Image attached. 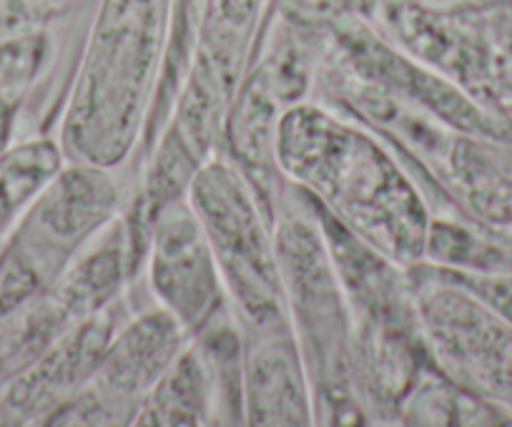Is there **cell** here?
I'll list each match as a JSON object with an SVG mask.
<instances>
[{
  "label": "cell",
  "mask_w": 512,
  "mask_h": 427,
  "mask_svg": "<svg viewBox=\"0 0 512 427\" xmlns=\"http://www.w3.org/2000/svg\"><path fill=\"white\" fill-rule=\"evenodd\" d=\"M277 164L314 204L395 264L430 247V217L415 184L377 141L317 106H292L277 121Z\"/></svg>",
  "instance_id": "1"
},
{
  "label": "cell",
  "mask_w": 512,
  "mask_h": 427,
  "mask_svg": "<svg viewBox=\"0 0 512 427\" xmlns=\"http://www.w3.org/2000/svg\"><path fill=\"white\" fill-rule=\"evenodd\" d=\"M176 0H98L86 51L63 114L68 164L116 169L149 124Z\"/></svg>",
  "instance_id": "2"
},
{
  "label": "cell",
  "mask_w": 512,
  "mask_h": 427,
  "mask_svg": "<svg viewBox=\"0 0 512 427\" xmlns=\"http://www.w3.org/2000/svg\"><path fill=\"white\" fill-rule=\"evenodd\" d=\"M186 199L209 237L226 294L251 335L292 327L277 239L269 234L254 191L224 161H209L189 181Z\"/></svg>",
  "instance_id": "3"
},
{
  "label": "cell",
  "mask_w": 512,
  "mask_h": 427,
  "mask_svg": "<svg viewBox=\"0 0 512 427\" xmlns=\"http://www.w3.org/2000/svg\"><path fill=\"white\" fill-rule=\"evenodd\" d=\"M118 186L111 169L66 164L23 211L0 272V307L8 309L48 289L76 262V254L113 224Z\"/></svg>",
  "instance_id": "4"
},
{
  "label": "cell",
  "mask_w": 512,
  "mask_h": 427,
  "mask_svg": "<svg viewBox=\"0 0 512 427\" xmlns=\"http://www.w3.org/2000/svg\"><path fill=\"white\" fill-rule=\"evenodd\" d=\"M287 304L294 312V337L302 340V362L319 402H332V415H342L347 402V317L337 277L317 232L302 222L282 224L277 234Z\"/></svg>",
  "instance_id": "5"
},
{
  "label": "cell",
  "mask_w": 512,
  "mask_h": 427,
  "mask_svg": "<svg viewBox=\"0 0 512 427\" xmlns=\"http://www.w3.org/2000/svg\"><path fill=\"white\" fill-rule=\"evenodd\" d=\"M425 277L417 309L437 360L475 395L512 407V322L440 272Z\"/></svg>",
  "instance_id": "6"
},
{
  "label": "cell",
  "mask_w": 512,
  "mask_h": 427,
  "mask_svg": "<svg viewBox=\"0 0 512 427\" xmlns=\"http://www.w3.org/2000/svg\"><path fill=\"white\" fill-rule=\"evenodd\" d=\"M149 284L189 337L226 312V287L209 237L186 196L166 201L149 229Z\"/></svg>",
  "instance_id": "7"
},
{
  "label": "cell",
  "mask_w": 512,
  "mask_h": 427,
  "mask_svg": "<svg viewBox=\"0 0 512 427\" xmlns=\"http://www.w3.org/2000/svg\"><path fill=\"white\" fill-rule=\"evenodd\" d=\"M184 327L166 309L128 322L111 337L88 387L71 397L66 422H134L136 410L189 345Z\"/></svg>",
  "instance_id": "8"
},
{
  "label": "cell",
  "mask_w": 512,
  "mask_h": 427,
  "mask_svg": "<svg viewBox=\"0 0 512 427\" xmlns=\"http://www.w3.org/2000/svg\"><path fill=\"white\" fill-rule=\"evenodd\" d=\"M241 385L244 415L256 425L314 422V395L292 327L251 335Z\"/></svg>",
  "instance_id": "9"
},
{
  "label": "cell",
  "mask_w": 512,
  "mask_h": 427,
  "mask_svg": "<svg viewBox=\"0 0 512 427\" xmlns=\"http://www.w3.org/2000/svg\"><path fill=\"white\" fill-rule=\"evenodd\" d=\"M113 325L116 319L111 304L71 325V330L63 332L58 342L53 340L51 350L13 387V405L33 412L38 407L76 397L78 387L91 380L96 372L113 337Z\"/></svg>",
  "instance_id": "10"
},
{
  "label": "cell",
  "mask_w": 512,
  "mask_h": 427,
  "mask_svg": "<svg viewBox=\"0 0 512 427\" xmlns=\"http://www.w3.org/2000/svg\"><path fill=\"white\" fill-rule=\"evenodd\" d=\"M219 415L214 377L196 345H186L136 410V425H204Z\"/></svg>",
  "instance_id": "11"
},
{
  "label": "cell",
  "mask_w": 512,
  "mask_h": 427,
  "mask_svg": "<svg viewBox=\"0 0 512 427\" xmlns=\"http://www.w3.org/2000/svg\"><path fill=\"white\" fill-rule=\"evenodd\" d=\"M66 164L61 144L53 139H33L0 154V232L23 217Z\"/></svg>",
  "instance_id": "12"
},
{
  "label": "cell",
  "mask_w": 512,
  "mask_h": 427,
  "mask_svg": "<svg viewBox=\"0 0 512 427\" xmlns=\"http://www.w3.org/2000/svg\"><path fill=\"white\" fill-rule=\"evenodd\" d=\"M73 0H0V38L43 31Z\"/></svg>",
  "instance_id": "13"
},
{
  "label": "cell",
  "mask_w": 512,
  "mask_h": 427,
  "mask_svg": "<svg viewBox=\"0 0 512 427\" xmlns=\"http://www.w3.org/2000/svg\"><path fill=\"white\" fill-rule=\"evenodd\" d=\"M440 274L450 282L460 284L467 292L495 309L497 314L512 322V274H487L470 272V269H440Z\"/></svg>",
  "instance_id": "14"
},
{
  "label": "cell",
  "mask_w": 512,
  "mask_h": 427,
  "mask_svg": "<svg viewBox=\"0 0 512 427\" xmlns=\"http://www.w3.org/2000/svg\"><path fill=\"white\" fill-rule=\"evenodd\" d=\"M23 96H26V88L0 86V154L13 146V131H16Z\"/></svg>",
  "instance_id": "15"
}]
</instances>
